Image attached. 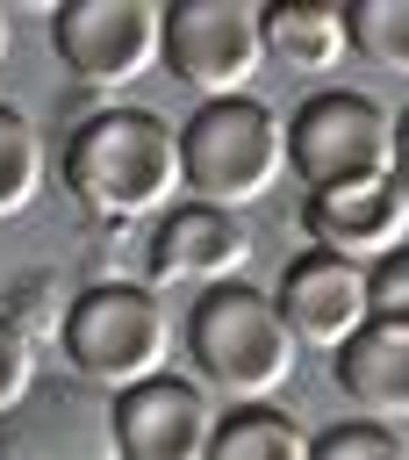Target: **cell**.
<instances>
[{
  "instance_id": "obj_21",
  "label": "cell",
  "mask_w": 409,
  "mask_h": 460,
  "mask_svg": "<svg viewBox=\"0 0 409 460\" xmlns=\"http://www.w3.org/2000/svg\"><path fill=\"white\" fill-rule=\"evenodd\" d=\"M395 187L409 194V108L395 115Z\"/></svg>"
},
{
  "instance_id": "obj_9",
  "label": "cell",
  "mask_w": 409,
  "mask_h": 460,
  "mask_svg": "<svg viewBox=\"0 0 409 460\" xmlns=\"http://www.w3.org/2000/svg\"><path fill=\"white\" fill-rule=\"evenodd\" d=\"M244 266H251V230L230 208L172 201L151 230V280L158 288H194V302L215 295V288H237Z\"/></svg>"
},
{
  "instance_id": "obj_12",
  "label": "cell",
  "mask_w": 409,
  "mask_h": 460,
  "mask_svg": "<svg viewBox=\"0 0 409 460\" xmlns=\"http://www.w3.org/2000/svg\"><path fill=\"white\" fill-rule=\"evenodd\" d=\"M273 309L287 323L294 345H323V352H344L373 316H366V266L352 259H330V252H301L280 288H273Z\"/></svg>"
},
{
  "instance_id": "obj_19",
  "label": "cell",
  "mask_w": 409,
  "mask_h": 460,
  "mask_svg": "<svg viewBox=\"0 0 409 460\" xmlns=\"http://www.w3.org/2000/svg\"><path fill=\"white\" fill-rule=\"evenodd\" d=\"M366 316L380 331H409V244L387 252L380 266H366Z\"/></svg>"
},
{
  "instance_id": "obj_5",
  "label": "cell",
  "mask_w": 409,
  "mask_h": 460,
  "mask_svg": "<svg viewBox=\"0 0 409 460\" xmlns=\"http://www.w3.org/2000/svg\"><path fill=\"white\" fill-rule=\"evenodd\" d=\"M287 165L316 187H359V180H395V115L373 93L323 86L287 115Z\"/></svg>"
},
{
  "instance_id": "obj_2",
  "label": "cell",
  "mask_w": 409,
  "mask_h": 460,
  "mask_svg": "<svg viewBox=\"0 0 409 460\" xmlns=\"http://www.w3.org/2000/svg\"><path fill=\"white\" fill-rule=\"evenodd\" d=\"M187 352H194V381L237 410H258L273 402L287 381H294V359L301 345L287 338L273 295L258 288H215L187 309Z\"/></svg>"
},
{
  "instance_id": "obj_16",
  "label": "cell",
  "mask_w": 409,
  "mask_h": 460,
  "mask_svg": "<svg viewBox=\"0 0 409 460\" xmlns=\"http://www.w3.org/2000/svg\"><path fill=\"white\" fill-rule=\"evenodd\" d=\"M43 194V129L0 101V223H14Z\"/></svg>"
},
{
  "instance_id": "obj_15",
  "label": "cell",
  "mask_w": 409,
  "mask_h": 460,
  "mask_svg": "<svg viewBox=\"0 0 409 460\" xmlns=\"http://www.w3.org/2000/svg\"><path fill=\"white\" fill-rule=\"evenodd\" d=\"M208 460H309V431L287 410H273V402L230 410V417H215Z\"/></svg>"
},
{
  "instance_id": "obj_14",
  "label": "cell",
  "mask_w": 409,
  "mask_h": 460,
  "mask_svg": "<svg viewBox=\"0 0 409 460\" xmlns=\"http://www.w3.org/2000/svg\"><path fill=\"white\" fill-rule=\"evenodd\" d=\"M337 388H344V402L366 410V424L409 417V331L366 323V331L337 352Z\"/></svg>"
},
{
  "instance_id": "obj_7",
  "label": "cell",
  "mask_w": 409,
  "mask_h": 460,
  "mask_svg": "<svg viewBox=\"0 0 409 460\" xmlns=\"http://www.w3.org/2000/svg\"><path fill=\"white\" fill-rule=\"evenodd\" d=\"M158 65L201 108L251 93V79L265 65L258 7L251 0H179V7H165V50H158Z\"/></svg>"
},
{
  "instance_id": "obj_13",
  "label": "cell",
  "mask_w": 409,
  "mask_h": 460,
  "mask_svg": "<svg viewBox=\"0 0 409 460\" xmlns=\"http://www.w3.org/2000/svg\"><path fill=\"white\" fill-rule=\"evenodd\" d=\"M258 36H265V65H280L294 79H323L352 58L344 7H330V0H273V7H258Z\"/></svg>"
},
{
  "instance_id": "obj_6",
  "label": "cell",
  "mask_w": 409,
  "mask_h": 460,
  "mask_svg": "<svg viewBox=\"0 0 409 460\" xmlns=\"http://www.w3.org/2000/svg\"><path fill=\"white\" fill-rule=\"evenodd\" d=\"M50 50L86 93H122L144 72H158L165 7H151V0H65L50 14Z\"/></svg>"
},
{
  "instance_id": "obj_22",
  "label": "cell",
  "mask_w": 409,
  "mask_h": 460,
  "mask_svg": "<svg viewBox=\"0 0 409 460\" xmlns=\"http://www.w3.org/2000/svg\"><path fill=\"white\" fill-rule=\"evenodd\" d=\"M0 58H7V14H0Z\"/></svg>"
},
{
  "instance_id": "obj_4",
  "label": "cell",
  "mask_w": 409,
  "mask_h": 460,
  "mask_svg": "<svg viewBox=\"0 0 409 460\" xmlns=\"http://www.w3.org/2000/svg\"><path fill=\"white\" fill-rule=\"evenodd\" d=\"M287 172V115H273L258 93L237 101H208L187 115L179 129V187H194V201L208 208H251L280 187Z\"/></svg>"
},
{
  "instance_id": "obj_17",
  "label": "cell",
  "mask_w": 409,
  "mask_h": 460,
  "mask_svg": "<svg viewBox=\"0 0 409 460\" xmlns=\"http://www.w3.org/2000/svg\"><path fill=\"white\" fill-rule=\"evenodd\" d=\"M344 29H352V58L409 79V0H352Z\"/></svg>"
},
{
  "instance_id": "obj_11",
  "label": "cell",
  "mask_w": 409,
  "mask_h": 460,
  "mask_svg": "<svg viewBox=\"0 0 409 460\" xmlns=\"http://www.w3.org/2000/svg\"><path fill=\"white\" fill-rule=\"evenodd\" d=\"M301 230H309V252H330V259H352V266H380L387 252L409 244V194L395 180L316 187L301 201Z\"/></svg>"
},
{
  "instance_id": "obj_20",
  "label": "cell",
  "mask_w": 409,
  "mask_h": 460,
  "mask_svg": "<svg viewBox=\"0 0 409 460\" xmlns=\"http://www.w3.org/2000/svg\"><path fill=\"white\" fill-rule=\"evenodd\" d=\"M36 381H43V374H36V338H29V331H14V323L0 316V417H7Z\"/></svg>"
},
{
  "instance_id": "obj_18",
  "label": "cell",
  "mask_w": 409,
  "mask_h": 460,
  "mask_svg": "<svg viewBox=\"0 0 409 460\" xmlns=\"http://www.w3.org/2000/svg\"><path fill=\"white\" fill-rule=\"evenodd\" d=\"M309 460H409V446H402L387 424H366V417H352V424H330V431H316V438H309Z\"/></svg>"
},
{
  "instance_id": "obj_8",
  "label": "cell",
  "mask_w": 409,
  "mask_h": 460,
  "mask_svg": "<svg viewBox=\"0 0 409 460\" xmlns=\"http://www.w3.org/2000/svg\"><path fill=\"white\" fill-rule=\"evenodd\" d=\"M0 460H122L115 395H100L86 381H36L0 417Z\"/></svg>"
},
{
  "instance_id": "obj_10",
  "label": "cell",
  "mask_w": 409,
  "mask_h": 460,
  "mask_svg": "<svg viewBox=\"0 0 409 460\" xmlns=\"http://www.w3.org/2000/svg\"><path fill=\"white\" fill-rule=\"evenodd\" d=\"M215 395L194 374H158L115 395V453L122 460H208Z\"/></svg>"
},
{
  "instance_id": "obj_1",
  "label": "cell",
  "mask_w": 409,
  "mask_h": 460,
  "mask_svg": "<svg viewBox=\"0 0 409 460\" xmlns=\"http://www.w3.org/2000/svg\"><path fill=\"white\" fill-rule=\"evenodd\" d=\"M65 194L108 223L165 216L179 194V129L144 108H93L65 137Z\"/></svg>"
},
{
  "instance_id": "obj_3",
  "label": "cell",
  "mask_w": 409,
  "mask_h": 460,
  "mask_svg": "<svg viewBox=\"0 0 409 460\" xmlns=\"http://www.w3.org/2000/svg\"><path fill=\"white\" fill-rule=\"evenodd\" d=\"M57 345H65L72 381H86V388H100V395H129L136 381H158L165 359L179 352L158 288H136V280L79 288L72 309H65Z\"/></svg>"
}]
</instances>
